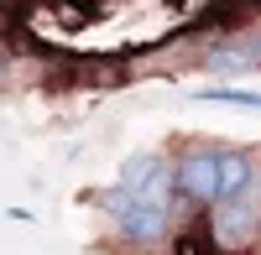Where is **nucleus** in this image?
<instances>
[{
	"label": "nucleus",
	"instance_id": "obj_1",
	"mask_svg": "<svg viewBox=\"0 0 261 255\" xmlns=\"http://www.w3.org/2000/svg\"><path fill=\"white\" fill-rule=\"evenodd\" d=\"M261 235V177L246 187L241 198H225V203H209V245L214 250H246Z\"/></svg>",
	"mask_w": 261,
	"mask_h": 255
},
{
	"label": "nucleus",
	"instance_id": "obj_2",
	"mask_svg": "<svg viewBox=\"0 0 261 255\" xmlns=\"http://www.w3.org/2000/svg\"><path fill=\"white\" fill-rule=\"evenodd\" d=\"M172 187L188 198V203H214L220 198V151L214 146H188L172 167Z\"/></svg>",
	"mask_w": 261,
	"mask_h": 255
},
{
	"label": "nucleus",
	"instance_id": "obj_3",
	"mask_svg": "<svg viewBox=\"0 0 261 255\" xmlns=\"http://www.w3.org/2000/svg\"><path fill=\"white\" fill-rule=\"evenodd\" d=\"M115 235H120L125 245H136V250H157V245H167V235H172V214L136 198V203L115 219Z\"/></svg>",
	"mask_w": 261,
	"mask_h": 255
},
{
	"label": "nucleus",
	"instance_id": "obj_4",
	"mask_svg": "<svg viewBox=\"0 0 261 255\" xmlns=\"http://www.w3.org/2000/svg\"><path fill=\"white\" fill-rule=\"evenodd\" d=\"M204 68L220 73V78L256 73V68H261V37H230V42H220V47L204 57Z\"/></svg>",
	"mask_w": 261,
	"mask_h": 255
},
{
	"label": "nucleus",
	"instance_id": "obj_5",
	"mask_svg": "<svg viewBox=\"0 0 261 255\" xmlns=\"http://www.w3.org/2000/svg\"><path fill=\"white\" fill-rule=\"evenodd\" d=\"M251 182H256V162H251L246 151H220V198H214V203L241 198Z\"/></svg>",
	"mask_w": 261,
	"mask_h": 255
},
{
	"label": "nucleus",
	"instance_id": "obj_6",
	"mask_svg": "<svg viewBox=\"0 0 261 255\" xmlns=\"http://www.w3.org/2000/svg\"><path fill=\"white\" fill-rule=\"evenodd\" d=\"M162 167H167V162H162L157 151H141V156H130V162L120 167V187H125V193H130V198H136V193H141V187H146L151 177H157V172H162Z\"/></svg>",
	"mask_w": 261,
	"mask_h": 255
},
{
	"label": "nucleus",
	"instance_id": "obj_7",
	"mask_svg": "<svg viewBox=\"0 0 261 255\" xmlns=\"http://www.w3.org/2000/svg\"><path fill=\"white\" fill-rule=\"evenodd\" d=\"M199 99H209V104H235V110H261V94H251V89H204Z\"/></svg>",
	"mask_w": 261,
	"mask_h": 255
},
{
	"label": "nucleus",
	"instance_id": "obj_8",
	"mask_svg": "<svg viewBox=\"0 0 261 255\" xmlns=\"http://www.w3.org/2000/svg\"><path fill=\"white\" fill-rule=\"evenodd\" d=\"M178 255H220V250H214L209 240H183V245H178Z\"/></svg>",
	"mask_w": 261,
	"mask_h": 255
},
{
	"label": "nucleus",
	"instance_id": "obj_9",
	"mask_svg": "<svg viewBox=\"0 0 261 255\" xmlns=\"http://www.w3.org/2000/svg\"><path fill=\"white\" fill-rule=\"evenodd\" d=\"M0 89H11V52L0 47Z\"/></svg>",
	"mask_w": 261,
	"mask_h": 255
}]
</instances>
